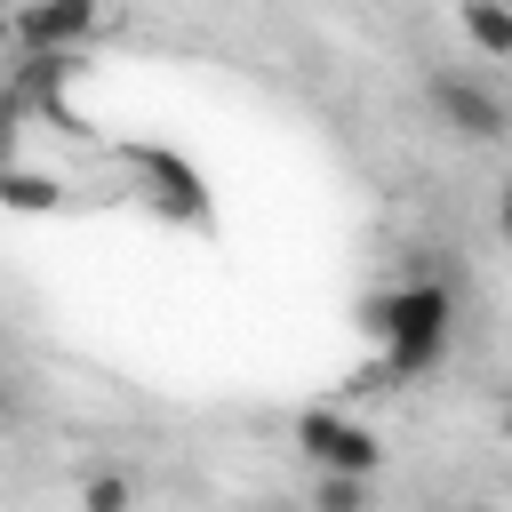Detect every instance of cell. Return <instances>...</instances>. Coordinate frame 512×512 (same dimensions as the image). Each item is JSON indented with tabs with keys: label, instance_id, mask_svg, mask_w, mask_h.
<instances>
[{
	"label": "cell",
	"instance_id": "cell-1",
	"mask_svg": "<svg viewBox=\"0 0 512 512\" xmlns=\"http://www.w3.org/2000/svg\"><path fill=\"white\" fill-rule=\"evenodd\" d=\"M368 328L384 336V360H392V376H424V368L448 352L456 296H448L440 280H408V288H392V296L376 304V320H368Z\"/></svg>",
	"mask_w": 512,
	"mask_h": 512
},
{
	"label": "cell",
	"instance_id": "cell-2",
	"mask_svg": "<svg viewBox=\"0 0 512 512\" xmlns=\"http://www.w3.org/2000/svg\"><path fill=\"white\" fill-rule=\"evenodd\" d=\"M296 448L312 456V472H384V440L368 424H344L336 408H304L296 416Z\"/></svg>",
	"mask_w": 512,
	"mask_h": 512
},
{
	"label": "cell",
	"instance_id": "cell-3",
	"mask_svg": "<svg viewBox=\"0 0 512 512\" xmlns=\"http://www.w3.org/2000/svg\"><path fill=\"white\" fill-rule=\"evenodd\" d=\"M424 104H432L440 128L464 136V144H496V136H504V104H496V88H480L472 72H432V80H424Z\"/></svg>",
	"mask_w": 512,
	"mask_h": 512
},
{
	"label": "cell",
	"instance_id": "cell-4",
	"mask_svg": "<svg viewBox=\"0 0 512 512\" xmlns=\"http://www.w3.org/2000/svg\"><path fill=\"white\" fill-rule=\"evenodd\" d=\"M96 16H104V0H32V8L16 16V40H24L32 56H56V48H80V40L96 32Z\"/></svg>",
	"mask_w": 512,
	"mask_h": 512
},
{
	"label": "cell",
	"instance_id": "cell-5",
	"mask_svg": "<svg viewBox=\"0 0 512 512\" xmlns=\"http://www.w3.org/2000/svg\"><path fill=\"white\" fill-rule=\"evenodd\" d=\"M456 16H464V40H472L488 64H504V56H512V0H464Z\"/></svg>",
	"mask_w": 512,
	"mask_h": 512
},
{
	"label": "cell",
	"instance_id": "cell-6",
	"mask_svg": "<svg viewBox=\"0 0 512 512\" xmlns=\"http://www.w3.org/2000/svg\"><path fill=\"white\" fill-rule=\"evenodd\" d=\"M312 504L320 512H360L368 504V472H320L312 480Z\"/></svg>",
	"mask_w": 512,
	"mask_h": 512
},
{
	"label": "cell",
	"instance_id": "cell-7",
	"mask_svg": "<svg viewBox=\"0 0 512 512\" xmlns=\"http://www.w3.org/2000/svg\"><path fill=\"white\" fill-rule=\"evenodd\" d=\"M80 504H88V512H128V504H136V480H128V472H88V480H80Z\"/></svg>",
	"mask_w": 512,
	"mask_h": 512
},
{
	"label": "cell",
	"instance_id": "cell-8",
	"mask_svg": "<svg viewBox=\"0 0 512 512\" xmlns=\"http://www.w3.org/2000/svg\"><path fill=\"white\" fill-rule=\"evenodd\" d=\"M0 192H8L16 208H48V184H40V176H0Z\"/></svg>",
	"mask_w": 512,
	"mask_h": 512
},
{
	"label": "cell",
	"instance_id": "cell-9",
	"mask_svg": "<svg viewBox=\"0 0 512 512\" xmlns=\"http://www.w3.org/2000/svg\"><path fill=\"white\" fill-rule=\"evenodd\" d=\"M0 416H8V392H0Z\"/></svg>",
	"mask_w": 512,
	"mask_h": 512
}]
</instances>
